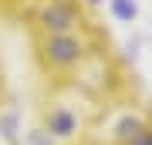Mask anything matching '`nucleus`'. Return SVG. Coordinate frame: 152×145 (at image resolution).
<instances>
[{"instance_id": "1", "label": "nucleus", "mask_w": 152, "mask_h": 145, "mask_svg": "<svg viewBox=\"0 0 152 145\" xmlns=\"http://www.w3.org/2000/svg\"><path fill=\"white\" fill-rule=\"evenodd\" d=\"M85 54L88 44L78 34H48V41H44V58L54 68H75L85 61Z\"/></svg>"}, {"instance_id": "2", "label": "nucleus", "mask_w": 152, "mask_h": 145, "mask_svg": "<svg viewBox=\"0 0 152 145\" xmlns=\"http://www.w3.org/2000/svg\"><path fill=\"white\" fill-rule=\"evenodd\" d=\"M78 24H81V14L68 0H48L41 7V27L48 34H71Z\"/></svg>"}, {"instance_id": "3", "label": "nucleus", "mask_w": 152, "mask_h": 145, "mask_svg": "<svg viewBox=\"0 0 152 145\" xmlns=\"http://www.w3.org/2000/svg\"><path fill=\"white\" fill-rule=\"evenodd\" d=\"M115 10H118V17H132V14H135V7H132L129 0H115Z\"/></svg>"}, {"instance_id": "4", "label": "nucleus", "mask_w": 152, "mask_h": 145, "mask_svg": "<svg viewBox=\"0 0 152 145\" xmlns=\"http://www.w3.org/2000/svg\"><path fill=\"white\" fill-rule=\"evenodd\" d=\"M132 145H152V128H145V132H142V135H139V138L132 142Z\"/></svg>"}]
</instances>
